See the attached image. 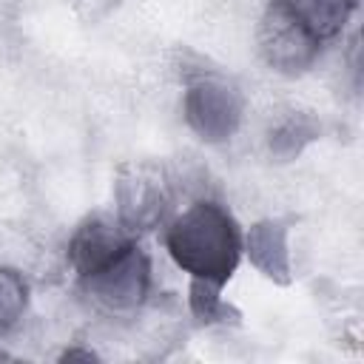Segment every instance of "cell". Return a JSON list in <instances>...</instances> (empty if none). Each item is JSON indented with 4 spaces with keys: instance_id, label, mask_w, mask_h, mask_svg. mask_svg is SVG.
Returning a JSON list of instances; mask_svg holds the SVG:
<instances>
[{
    "instance_id": "6da1fadb",
    "label": "cell",
    "mask_w": 364,
    "mask_h": 364,
    "mask_svg": "<svg viewBox=\"0 0 364 364\" xmlns=\"http://www.w3.org/2000/svg\"><path fill=\"white\" fill-rule=\"evenodd\" d=\"M65 259L80 293L102 313H136L151 293V259L119 219H85L71 233Z\"/></svg>"
},
{
    "instance_id": "8992f818",
    "label": "cell",
    "mask_w": 364,
    "mask_h": 364,
    "mask_svg": "<svg viewBox=\"0 0 364 364\" xmlns=\"http://www.w3.org/2000/svg\"><path fill=\"white\" fill-rule=\"evenodd\" d=\"M245 250L250 262L276 282L290 279V250H287V228L276 219L256 222L245 233Z\"/></svg>"
},
{
    "instance_id": "ba28073f",
    "label": "cell",
    "mask_w": 364,
    "mask_h": 364,
    "mask_svg": "<svg viewBox=\"0 0 364 364\" xmlns=\"http://www.w3.org/2000/svg\"><path fill=\"white\" fill-rule=\"evenodd\" d=\"M310 139H316V125L304 117H290L287 122H282L273 134H270V148L282 156H293L299 154Z\"/></svg>"
},
{
    "instance_id": "277c9868",
    "label": "cell",
    "mask_w": 364,
    "mask_h": 364,
    "mask_svg": "<svg viewBox=\"0 0 364 364\" xmlns=\"http://www.w3.org/2000/svg\"><path fill=\"white\" fill-rule=\"evenodd\" d=\"M182 111H185V122L199 139L225 142L236 134L242 122L245 100L230 80L219 74H199L185 85Z\"/></svg>"
},
{
    "instance_id": "52a82bcc",
    "label": "cell",
    "mask_w": 364,
    "mask_h": 364,
    "mask_svg": "<svg viewBox=\"0 0 364 364\" xmlns=\"http://www.w3.org/2000/svg\"><path fill=\"white\" fill-rule=\"evenodd\" d=\"M28 307V284L17 270L0 267V333L11 330Z\"/></svg>"
},
{
    "instance_id": "5b68a950",
    "label": "cell",
    "mask_w": 364,
    "mask_h": 364,
    "mask_svg": "<svg viewBox=\"0 0 364 364\" xmlns=\"http://www.w3.org/2000/svg\"><path fill=\"white\" fill-rule=\"evenodd\" d=\"M114 199H117V219L134 233L162 225L165 213L171 210L168 182L151 165L122 168L119 179H117Z\"/></svg>"
},
{
    "instance_id": "7a4b0ae2",
    "label": "cell",
    "mask_w": 364,
    "mask_h": 364,
    "mask_svg": "<svg viewBox=\"0 0 364 364\" xmlns=\"http://www.w3.org/2000/svg\"><path fill=\"white\" fill-rule=\"evenodd\" d=\"M165 250L191 276V290L222 293L242 262L245 236L225 205L199 199L165 225Z\"/></svg>"
},
{
    "instance_id": "3957f363",
    "label": "cell",
    "mask_w": 364,
    "mask_h": 364,
    "mask_svg": "<svg viewBox=\"0 0 364 364\" xmlns=\"http://www.w3.org/2000/svg\"><path fill=\"white\" fill-rule=\"evenodd\" d=\"M355 9L358 0H270L259 26L262 57L282 74L307 71Z\"/></svg>"
}]
</instances>
